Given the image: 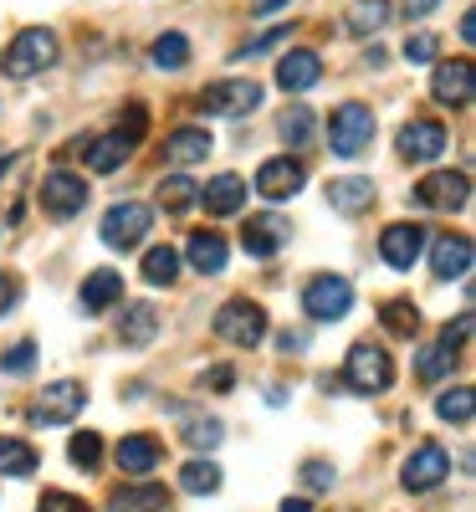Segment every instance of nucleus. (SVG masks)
Masks as SVG:
<instances>
[{
  "mask_svg": "<svg viewBox=\"0 0 476 512\" xmlns=\"http://www.w3.org/2000/svg\"><path fill=\"white\" fill-rule=\"evenodd\" d=\"M57 62V31L47 26H26L6 52H0V72L6 77H36Z\"/></svg>",
  "mask_w": 476,
  "mask_h": 512,
  "instance_id": "obj_1",
  "label": "nucleus"
},
{
  "mask_svg": "<svg viewBox=\"0 0 476 512\" xmlns=\"http://www.w3.org/2000/svg\"><path fill=\"white\" fill-rule=\"evenodd\" d=\"M343 379H349L354 395H384L395 384V359L379 344H354L349 359H343Z\"/></svg>",
  "mask_w": 476,
  "mask_h": 512,
  "instance_id": "obj_2",
  "label": "nucleus"
},
{
  "mask_svg": "<svg viewBox=\"0 0 476 512\" xmlns=\"http://www.w3.org/2000/svg\"><path fill=\"white\" fill-rule=\"evenodd\" d=\"M369 144H374V113H369L364 103L333 108V118H328V149H333L338 159H354V154H364Z\"/></svg>",
  "mask_w": 476,
  "mask_h": 512,
  "instance_id": "obj_3",
  "label": "nucleus"
},
{
  "mask_svg": "<svg viewBox=\"0 0 476 512\" xmlns=\"http://www.w3.org/2000/svg\"><path fill=\"white\" fill-rule=\"evenodd\" d=\"M302 308H308V318H318V323H338V318H349V308H354V287H349V277H338V272H318L308 287H302Z\"/></svg>",
  "mask_w": 476,
  "mask_h": 512,
  "instance_id": "obj_4",
  "label": "nucleus"
},
{
  "mask_svg": "<svg viewBox=\"0 0 476 512\" xmlns=\"http://www.w3.org/2000/svg\"><path fill=\"white\" fill-rule=\"evenodd\" d=\"M215 338H226L236 349H256L267 338V313L256 303H246V297H231V303L215 313Z\"/></svg>",
  "mask_w": 476,
  "mask_h": 512,
  "instance_id": "obj_5",
  "label": "nucleus"
},
{
  "mask_svg": "<svg viewBox=\"0 0 476 512\" xmlns=\"http://www.w3.org/2000/svg\"><path fill=\"white\" fill-rule=\"evenodd\" d=\"M82 405H88V390H82L77 379H52L47 390L31 400V425H67V420L82 415Z\"/></svg>",
  "mask_w": 476,
  "mask_h": 512,
  "instance_id": "obj_6",
  "label": "nucleus"
},
{
  "mask_svg": "<svg viewBox=\"0 0 476 512\" xmlns=\"http://www.w3.org/2000/svg\"><path fill=\"white\" fill-rule=\"evenodd\" d=\"M200 113H210V118H246V113H256L262 108V88L256 82H210V88H200Z\"/></svg>",
  "mask_w": 476,
  "mask_h": 512,
  "instance_id": "obj_7",
  "label": "nucleus"
},
{
  "mask_svg": "<svg viewBox=\"0 0 476 512\" xmlns=\"http://www.w3.org/2000/svg\"><path fill=\"white\" fill-rule=\"evenodd\" d=\"M415 200L425 210H441V216H451V210H461L471 200V175L466 169H436V175H425L415 185Z\"/></svg>",
  "mask_w": 476,
  "mask_h": 512,
  "instance_id": "obj_8",
  "label": "nucleus"
},
{
  "mask_svg": "<svg viewBox=\"0 0 476 512\" xmlns=\"http://www.w3.org/2000/svg\"><path fill=\"white\" fill-rule=\"evenodd\" d=\"M149 226H154L149 205L123 200V205H113L108 216H103V246H113V251H134V246L149 236Z\"/></svg>",
  "mask_w": 476,
  "mask_h": 512,
  "instance_id": "obj_9",
  "label": "nucleus"
},
{
  "mask_svg": "<svg viewBox=\"0 0 476 512\" xmlns=\"http://www.w3.org/2000/svg\"><path fill=\"white\" fill-rule=\"evenodd\" d=\"M82 205H88V180L82 175H72V169H52V175L41 180V210H47L52 221H72Z\"/></svg>",
  "mask_w": 476,
  "mask_h": 512,
  "instance_id": "obj_10",
  "label": "nucleus"
},
{
  "mask_svg": "<svg viewBox=\"0 0 476 512\" xmlns=\"http://www.w3.org/2000/svg\"><path fill=\"white\" fill-rule=\"evenodd\" d=\"M446 472H451V456H446V446L425 441V446H415V451H410V461H405L400 482H405V492H430V487H441V482H446Z\"/></svg>",
  "mask_w": 476,
  "mask_h": 512,
  "instance_id": "obj_11",
  "label": "nucleus"
},
{
  "mask_svg": "<svg viewBox=\"0 0 476 512\" xmlns=\"http://www.w3.org/2000/svg\"><path fill=\"white\" fill-rule=\"evenodd\" d=\"M446 128L436 123V118H415V123H405L400 128V159H410V164H430V159H441L446 154Z\"/></svg>",
  "mask_w": 476,
  "mask_h": 512,
  "instance_id": "obj_12",
  "label": "nucleus"
},
{
  "mask_svg": "<svg viewBox=\"0 0 476 512\" xmlns=\"http://www.w3.org/2000/svg\"><path fill=\"white\" fill-rule=\"evenodd\" d=\"M420 251H425V226H415V221H400V226H389L379 236V256L395 272H410L420 262Z\"/></svg>",
  "mask_w": 476,
  "mask_h": 512,
  "instance_id": "obj_13",
  "label": "nucleus"
},
{
  "mask_svg": "<svg viewBox=\"0 0 476 512\" xmlns=\"http://www.w3.org/2000/svg\"><path fill=\"white\" fill-rule=\"evenodd\" d=\"M113 461H118L123 477H149V472H159V461H164V441L159 436H123L113 446Z\"/></svg>",
  "mask_w": 476,
  "mask_h": 512,
  "instance_id": "obj_14",
  "label": "nucleus"
},
{
  "mask_svg": "<svg viewBox=\"0 0 476 512\" xmlns=\"http://www.w3.org/2000/svg\"><path fill=\"white\" fill-rule=\"evenodd\" d=\"M154 338H159V308L149 303V297H139V303H123V313H118V344L149 349Z\"/></svg>",
  "mask_w": 476,
  "mask_h": 512,
  "instance_id": "obj_15",
  "label": "nucleus"
},
{
  "mask_svg": "<svg viewBox=\"0 0 476 512\" xmlns=\"http://www.w3.org/2000/svg\"><path fill=\"white\" fill-rule=\"evenodd\" d=\"M302 185H308V175H302V164L287 159V154H277V159H267L262 169H256V190H262L267 200H292Z\"/></svg>",
  "mask_w": 476,
  "mask_h": 512,
  "instance_id": "obj_16",
  "label": "nucleus"
},
{
  "mask_svg": "<svg viewBox=\"0 0 476 512\" xmlns=\"http://www.w3.org/2000/svg\"><path fill=\"white\" fill-rule=\"evenodd\" d=\"M287 236H292L287 216H246V226H241L246 256H277V246H287Z\"/></svg>",
  "mask_w": 476,
  "mask_h": 512,
  "instance_id": "obj_17",
  "label": "nucleus"
},
{
  "mask_svg": "<svg viewBox=\"0 0 476 512\" xmlns=\"http://www.w3.org/2000/svg\"><path fill=\"white\" fill-rule=\"evenodd\" d=\"M318 77H323V57L318 52H287L277 62V88L282 93H308Z\"/></svg>",
  "mask_w": 476,
  "mask_h": 512,
  "instance_id": "obj_18",
  "label": "nucleus"
},
{
  "mask_svg": "<svg viewBox=\"0 0 476 512\" xmlns=\"http://www.w3.org/2000/svg\"><path fill=\"white\" fill-rule=\"evenodd\" d=\"M195 200L205 205V216H236V210L246 205V180L241 175H215Z\"/></svg>",
  "mask_w": 476,
  "mask_h": 512,
  "instance_id": "obj_19",
  "label": "nucleus"
},
{
  "mask_svg": "<svg viewBox=\"0 0 476 512\" xmlns=\"http://www.w3.org/2000/svg\"><path fill=\"white\" fill-rule=\"evenodd\" d=\"M374 200V180L369 175H338L328 180V205L338 210V216H359V210H369Z\"/></svg>",
  "mask_w": 476,
  "mask_h": 512,
  "instance_id": "obj_20",
  "label": "nucleus"
},
{
  "mask_svg": "<svg viewBox=\"0 0 476 512\" xmlns=\"http://www.w3.org/2000/svg\"><path fill=\"white\" fill-rule=\"evenodd\" d=\"M185 256H190V267H195V272L221 277V272H226V236H221V231H190Z\"/></svg>",
  "mask_w": 476,
  "mask_h": 512,
  "instance_id": "obj_21",
  "label": "nucleus"
},
{
  "mask_svg": "<svg viewBox=\"0 0 476 512\" xmlns=\"http://www.w3.org/2000/svg\"><path fill=\"white\" fill-rule=\"evenodd\" d=\"M430 93H436L446 108H466V103H471V62H466V57L441 62V67H436V88H430Z\"/></svg>",
  "mask_w": 476,
  "mask_h": 512,
  "instance_id": "obj_22",
  "label": "nucleus"
},
{
  "mask_svg": "<svg viewBox=\"0 0 476 512\" xmlns=\"http://www.w3.org/2000/svg\"><path fill=\"white\" fill-rule=\"evenodd\" d=\"M430 272H436L441 282L466 277L471 272V236H441L436 251H430Z\"/></svg>",
  "mask_w": 476,
  "mask_h": 512,
  "instance_id": "obj_23",
  "label": "nucleus"
},
{
  "mask_svg": "<svg viewBox=\"0 0 476 512\" xmlns=\"http://www.w3.org/2000/svg\"><path fill=\"white\" fill-rule=\"evenodd\" d=\"M123 297V277L113 272V267H98L88 282H82V292H77V303H82V313H108L113 303Z\"/></svg>",
  "mask_w": 476,
  "mask_h": 512,
  "instance_id": "obj_24",
  "label": "nucleus"
},
{
  "mask_svg": "<svg viewBox=\"0 0 476 512\" xmlns=\"http://www.w3.org/2000/svg\"><path fill=\"white\" fill-rule=\"evenodd\" d=\"M205 154H210V134H205V128H195V123L175 128V134H169V144H164V164H195V159H205Z\"/></svg>",
  "mask_w": 476,
  "mask_h": 512,
  "instance_id": "obj_25",
  "label": "nucleus"
},
{
  "mask_svg": "<svg viewBox=\"0 0 476 512\" xmlns=\"http://www.w3.org/2000/svg\"><path fill=\"white\" fill-rule=\"evenodd\" d=\"M169 507V492L159 482H144V487H118L113 492V512H164Z\"/></svg>",
  "mask_w": 476,
  "mask_h": 512,
  "instance_id": "obj_26",
  "label": "nucleus"
},
{
  "mask_svg": "<svg viewBox=\"0 0 476 512\" xmlns=\"http://www.w3.org/2000/svg\"><path fill=\"white\" fill-rule=\"evenodd\" d=\"M277 134H282V144H292V149H308V144H313V134H318V118H313V108L292 103V108L282 113V123H277Z\"/></svg>",
  "mask_w": 476,
  "mask_h": 512,
  "instance_id": "obj_27",
  "label": "nucleus"
},
{
  "mask_svg": "<svg viewBox=\"0 0 476 512\" xmlns=\"http://www.w3.org/2000/svg\"><path fill=\"white\" fill-rule=\"evenodd\" d=\"M200 195V185L190 175H164L159 180V205H164V216H180V210H190Z\"/></svg>",
  "mask_w": 476,
  "mask_h": 512,
  "instance_id": "obj_28",
  "label": "nucleus"
},
{
  "mask_svg": "<svg viewBox=\"0 0 476 512\" xmlns=\"http://www.w3.org/2000/svg\"><path fill=\"white\" fill-rule=\"evenodd\" d=\"M379 323H384V333H395V338H415L420 313H415L410 297H389V303L379 308Z\"/></svg>",
  "mask_w": 476,
  "mask_h": 512,
  "instance_id": "obj_29",
  "label": "nucleus"
},
{
  "mask_svg": "<svg viewBox=\"0 0 476 512\" xmlns=\"http://www.w3.org/2000/svg\"><path fill=\"white\" fill-rule=\"evenodd\" d=\"M436 415L451 420V425H471V415H476V390H471V384H451V390L436 400Z\"/></svg>",
  "mask_w": 476,
  "mask_h": 512,
  "instance_id": "obj_30",
  "label": "nucleus"
},
{
  "mask_svg": "<svg viewBox=\"0 0 476 512\" xmlns=\"http://www.w3.org/2000/svg\"><path fill=\"white\" fill-rule=\"evenodd\" d=\"M389 16H395V6H389V0H359V6L349 11V31H354V36H374V31L389 26Z\"/></svg>",
  "mask_w": 476,
  "mask_h": 512,
  "instance_id": "obj_31",
  "label": "nucleus"
},
{
  "mask_svg": "<svg viewBox=\"0 0 476 512\" xmlns=\"http://www.w3.org/2000/svg\"><path fill=\"white\" fill-rule=\"evenodd\" d=\"M128 154H134V149H128L118 134H108V139L88 144V154H82V159H88V169H93V175H113V169H118Z\"/></svg>",
  "mask_w": 476,
  "mask_h": 512,
  "instance_id": "obj_32",
  "label": "nucleus"
},
{
  "mask_svg": "<svg viewBox=\"0 0 476 512\" xmlns=\"http://www.w3.org/2000/svg\"><path fill=\"white\" fill-rule=\"evenodd\" d=\"M36 472V451L16 436H0V477H31Z\"/></svg>",
  "mask_w": 476,
  "mask_h": 512,
  "instance_id": "obj_33",
  "label": "nucleus"
},
{
  "mask_svg": "<svg viewBox=\"0 0 476 512\" xmlns=\"http://www.w3.org/2000/svg\"><path fill=\"white\" fill-rule=\"evenodd\" d=\"M180 277V251L175 246H154L149 256H144V282L149 287H169Z\"/></svg>",
  "mask_w": 476,
  "mask_h": 512,
  "instance_id": "obj_34",
  "label": "nucleus"
},
{
  "mask_svg": "<svg viewBox=\"0 0 476 512\" xmlns=\"http://www.w3.org/2000/svg\"><path fill=\"white\" fill-rule=\"evenodd\" d=\"M180 487H185V492H195V497L215 492V487H221V466H215L210 456H195V461H185V472H180Z\"/></svg>",
  "mask_w": 476,
  "mask_h": 512,
  "instance_id": "obj_35",
  "label": "nucleus"
},
{
  "mask_svg": "<svg viewBox=\"0 0 476 512\" xmlns=\"http://www.w3.org/2000/svg\"><path fill=\"white\" fill-rule=\"evenodd\" d=\"M67 456H72L77 472H93V466H103V436L98 431H77L67 441Z\"/></svg>",
  "mask_w": 476,
  "mask_h": 512,
  "instance_id": "obj_36",
  "label": "nucleus"
},
{
  "mask_svg": "<svg viewBox=\"0 0 476 512\" xmlns=\"http://www.w3.org/2000/svg\"><path fill=\"white\" fill-rule=\"evenodd\" d=\"M149 57H154V67H164V72H180V67L190 62V41H185L180 31H169V36L154 41V52H149Z\"/></svg>",
  "mask_w": 476,
  "mask_h": 512,
  "instance_id": "obj_37",
  "label": "nucleus"
},
{
  "mask_svg": "<svg viewBox=\"0 0 476 512\" xmlns=\"http://www.w3.org/2000/svg\"><path fill=\"white\" fill-rule=\"evenodd\" d=\"M451 364H456V354H451V349H441V344H430V349H420V354H415V374H420L425 384L451 379Z\"/></svg>",
  "mask_w": 476,
  "mask_h": 512,
  "instance_id": "obj_38",
  "label": "nucleus"
},
{
  "mask_svg": "<svg viewBox=\"0 0 476 512\" xmlns=\"http://www.w3.org/2000/svg\"><path fill=\"white\" fill-rule=\"evenodd\" d=\"M221 436H226V431H221V420H215V415H190V420H185V441H190L200 456L221 446Z\"/></svg>",
  "mask_w": 476,
  "mask_h": 512,
  "instance_id": "obj_39",
  "label": "nucleus"
},
{
  "mask_svg": "<svg viewBox=\"0 0 476 512\" xmlns=\"http://www.w3.org/2000/svg\"><path fill=\"white\" fill-rule=\"evenodd\" d=\"M436 47H441V41L430 36V31H420V36L405 41V62H415V67H420V62H436Z\"/></svg>",
  "mask_w": 476,
  "mask_h": 512,
  "instance_id": "obj_40",
  "label": "nucleus"
},
{
  "mask_svg": "<svg viewBox=\"0 0 476 512\" xmlns=\"http://www.w3.org/2000/svg\"><path fill=\"white\" fill-rule=\"evenodd\" d=\"M113 134H118V139H123L128 149H139V139H144V108H139V103L128 108V118H123V123L113 128Z\"/></svg>",
  "mask_w": 476,
  "mask_h": 512,
  "instance_id": "obj_41",
  "label": "nucleus"
},
{
  "mask_svg": "<svg viewBox=\"0 0 476 512\" xmlns=\"http://www.w3.org/2000/svg\"><path fill=\"white\" fill-rule=\"evenodd\" d=\"M466 338H471V313H461L456 323H446V333H441V349L461 354V349H466Z\"/></svg>",
  "mask_w": 476,
  "mask_h": 512,
  "instance_id": "obj_42",
  "label": "nucleus"
},
{
  "mask_svg": "<svg viewBox=\"0 0 476 512\" xmlns=\"http://www.w3.org/2000/svg\"><path fill=\"white\" fill-rule=\"evenodd\" d=\"M36 512H88V502H82V497H72V492H47Z\"/></svg>",
  "mask_w": 476,
  "mask_h": 512,
  "instance_id": "obj_43",
  "label": "nucleus"
},
{
  "mask_svg": "<svg viewBox=\"0 0 476 512\" xmlns=\"http://www.w3.org/2000/svg\"><path fill=\"white\" fill-rule=\"evenodd\" d=\"M31 359H36V344H16L11 354H0V369H6V374H26Z\"/></svg>",
  "mask_w": 476,
  "mask_h": 512,
  "instance_id": "obj_44",
  "label": "nucleus"
},
{
  "mask_svg": "<svg viewBox=\"0 0 476 512\" xmlns=\"http://www.w3.org/2000/svg\"><path fill=\"white\" fill-rule=\"evenodd\" d=\"M205 379H210V390H215V395H231V390H236V369H231V364H210Z\"/></svg>",
  "mask_w": 476,
  "mask_h": 512,
  "instance_id": "obj_45",
  "label": "nucleus"
},
{
  "mask_svg": "<svg viewBox=\"0 0 476 512\" xmlns=\"http://www.w3.org/2000/svg\"><path fill=\"white\" fill-rule=\"evenodd\" d=\"M302 482H308V487H333V466L308 461V466H302Z\"/></svg>",
  "mask_w": 476,
  "mask_h": 512,
  "instance_id": "obj_46",
  "label": "nucleus"
},
{
  "mask_svg": "<svg viewBox=\"0 0 476 512\" xmlns=\"http://www.w3.org/2000/svg\"><path fill=\"white\" fill-rule=\"evenodd\" d=\"M16 308V277H6V272H0V318H6Z\"/></svg>",
  "mask_w": 476,
  "mask_h": 512,
  "instance_id": "obj_47",
  "label": "nucleus"
},
{
  "mask_svg": "<svg viewBox=\"0 0 476 512\" xmlns=\"http://www.w3.org/2000/svg\"><path fill=\"white\" fill-rule=\"evenodd\" d=\"M277 344H282V354H302V349H308V338H302V333L292 328V333H282V338H277Z\"/></svg>",
  "mask_w": 476,
  "mask_h": 512,
  "instance_id": "obj_48",
  "label": "nucleus"
},
{
  "mask_svg": "<svg viewBox=\"0 0 476 512\" xmlns=\"http://www.w3.org/2000/svg\"><path fill=\"white\" fill-rule=\"evenodd\" d=\"M282 6H292V0H256V6H251V16H262V21H267V16H277Z\"/></svg>",
  "mask_w": 476,
  "mask_h": 512,
  "instance_id": "obj_49",
  "label": "nucleus"
},
{
  "mask_svg": "<svg viewBox=\"0 0 476 512\" xmlns=\"http://www.w3.org/2000/svg\"><path fill=\"white\" fill-rule=\"evenodd\" d=\"M282 512H313V502H308V497H287Z\"/></svg>",
  "mask_w": 476,
  "mask_h": 512,
  "instance_id": "obj_50",
  "label": "nucleus"
},
{
  "mask_svg": "<svg viewBox=\"0 0 476 512\" xmlns=\"http://www.w3.org/2000/svg\"><path fill=\"white\" fill-rule=\"evenodd\" d=\"M430 6H436V0H410V16H425Z\"/></svg>",
  "mask_w": 476,
  "mask_h": 512,
  "instance_id": "obj_51",
  "label": "nucleus"
},
{
  "mask_svg": "<svg viewBox=\"0 0 476 512\" xmlns=\"http://www.w3.org/2000/svg\"><path fill=\"white\" fill-rule=\"evenodd\" d=\"M0 169H6V164H0Z\"/></svg>",
  "mask_w": 476,
  "mask_h": 512,
  "instance_id": "obj_52",
  "label": "nucleus"
}]
</instances>
